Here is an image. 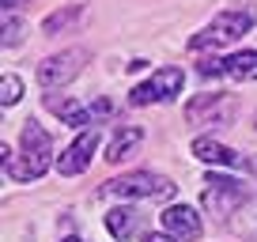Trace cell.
<instances>
[{"mask_svg": "<svg viewBox=\"0 0 257 242\" xmlns=\"http://www.w3.org/2000/svg\"><path fill=\"white\" fill-rule=\"evenodd\" d=\"M223 76H231L234 83L257 80V49H242V53H231V57H227Z\"/></svg>", "mask_w": 257, "mask_h": 242, "instance_id": "obj_12", "label": "cell"}, {"mask_svg": "<svg viewBox=\"0 0 257 242\" xmlns=\"http://www.w3.org/2000/svg\"><path fill=\"white\" fill-rule=\"evenodd\" d=\"M246 167H249V170H257V155H249V159H246Z\"/></svg>", "mask_w": 257, "mask_h": 242, "instance_id": "obj_20", "label": "cell"}, {"mask_svg": "<svg viewBox=\"0 0 257 242\" xmlns=\"http://www.w3.org/2000/svg\"><path fill=\"white\" fill-rule=\"evenodd\" d=\"M95 148H98V129H83L72 144L64 148V155H57V170H61L64 178L83 174L87 163H91V155H95Z\"/></svg>", "mask_w": 257, "mask_h": 242, "instance_id": "obj_7", "label": "cell"}, {"mask_svg": "<svg viewBox=\"0 0 257 242\" xmlns=\"http://www.w3.org/2000/svg\"><path fill=\"white\" fill-rule=\"evenodd\" d=\"M46 106H49V110H53V113H57L61 121L76 125V129H83V125L91 121V113L83 110L80 102H72V98H53V95H49V98H46Z\"/></svg>", "mask_w": 257, "mask_h": 242, "instance_id": "obj_13", "label": "cell"}, {"mask_svg": "<svg viewBox=\"0 0 257 242\" xmlns=\"http://www.w3.org/2000/svg\"><path fill=\"white\" fill-rule=\"evenodd\" d=\"M246 201H249V193H246V186H242L238 178H227V174H208L204 178L201 204H204L208 216H234Z\"/></svg>", "mask_w": 257, "mask_h": 242, "instance_id": "obj_4", "label": "cell"}, {"mask_svg": "<svg viewBox=\"0 0 257 242\" xmlns=\"http://www.w3.org/2000/svg\"><path fill=\"white\" fill-rule=\"evenodd\" d=\"M49 155H53V140L49 133L42 129L38 121H27L23 133H19V155H12V148L4 144L0 148V163L16 182H34V178L46 174L49 167Z\"/></svg>", "mask_w": 257, "mask_h": 242, "instance_id": "obj_1", "label": "cell"}, {"mask_svg": "<svg viewBox=\"0 0 257 242\" xmlns=\"http://www.w3.org/2000/svg\"><path fill=\"white\" fill-rule=\"evenodd\" d=\"M76 19H80V4H72L68 12H53V16H49L46 23H42V34H57L61 27H72Z\"/></svg>", "mask_w": 257, "mask_h": 242, "instance_id": "obj_14", "label": "cell"}, {"mask_svg": "<svg viewBox=\"0 0 257 242\" xmlns=\"http://www.w3.org/2000/svg\"><path fill=\"white\" fill-rule=\"evenodd\" d=\"M159 219H163V231L174 234L178 242H197L201 238V216H197L189 204H170Z\"/></svg>", "mask_w": 257, "mask_h": 242, "instance_id": "obj_8", "label": "cell"}, {"mask_svg": "<svg viewBox=\"0 0 257 242\" xmlns=\"http://www.w3.org/2000/svg\"><path fill=\"white\" fill-rule=\"evenodd\" d=\"M140 140H144V129H140V125H125V129H117L113 140H110V148H106V163L128 159V155L140 148Z\"/></svg>", "mask_w": 257, "mask_h": 242, "instance_id": "obj_11", "label": "cell"}, {"mask_svg": "<svg viewBox=\"0 0 257 242\" xmlns=\"http://www.w3.org/2000/svg\"><path fill=\"white\" fill-rule=\"evenodd\" d=\"M253 23H257V12H253V8H227V12H219V16L212 19L201 34H193V38H189V49H197V53H201V49L231 46V42H238Z\"/></svg>", "mask_w": 257, "mask_h": 242, "instance_id": "obj_2", "label": "cell"}, {"mask_svg": "<svg viewBox=\"0 0 257 242\" xmlns=\"http://www.w3.org/2000/svg\"><path fill=\"white\" fill-rule=\"evenodd\" d=\"M106 231H110L117 242L133 238V234L140 231V212H137V208H128V204H117V208H110V212H106Z\"/></svg>", "mask_w": 257, "mask_h": 242, "instance_id": "obj_10", "label": "cell"}, {"mask_svg": "<svg viewBox=\"0 0 257 242\" xmlns=\"http://www.w3.org/2000/svg\"><path fill=\"white\" fill-rule=\"evenodd\" d=\"M83 61H87V49H64V53L46 57V61L38 65V83H42L46 91L64 87L68 80H76V76H80Z\"/></svg>", "mask_w": 257, "mask_h": 242, "instance_id": "obj_6", "label": "cell"}, {"mask_svg": "<svg viewBox=\"0 0 257 242\" xmlns=\"http://www.w3.org/2000/svg\"><path fill=\"white\" fill-rule=\"evenodd\" d=\"M23 4H31V0H4V12H19Z\"/></svg>", "mask_w": 257, "mask_h": 242, "instance_id": "obj_19", "label": "cell"}, {"mask_svg": "<svg viewBox=\"0 0 257 242\" xmlns=\"http://www.w3.org/2000/svg\"><path fill=\"white\" fill-rule=\"evenodd\" d=\"M23 42V23L16 12H4V46H19Z\"/></svg>", "mask_w": 257, "mask_h": 242, "instance_id": "obj_17", "label": "cell"}, {"mask_svg": "<svg viewBox=\"0 0 257 242\" xmlns=\"http://www.w3.org/2000/svg\"><path fill=\"white\" fill-rule=\"evenodd\" d=\"M64 242H80V238H64Z\"/></svg>", "mask_w": 257, "mask_h": 242, "instance_id": "obj_21", "label": "cell"}, {"mask_svg": "<svg viewBox=\"0 0 257 242\" xmlns=\"http://www.w3.org/2000/svg\"><path fill=\"white\" fill-rule=\"evenodd\" d=\"M19 98H23V80L8 72L4 80H0V102H4V106H16Z\"/></svg>", "mask_w": 257, "mask_h": 242, "instance_id": "obj_15", "label": "cell"}, {"mask_svg": "<svg viewBox=\"0 0 257 242\" xmlns=\"http://www.w3.org/2000/svg\"><path fill=\"white\" fill-rule=\"evenodd\" d=\"M185 83V72L174 65L167 68H155V76L148 83H140V87H133V95H128V102L133 106H152V102H170V98L182 91Z\"/></svg>", "mask_w": 257, "mask_h": 242, "instance_id": "obj_5", "label": "cell"}, {"mask_svg": "<svg viewBox=\"0 0 257 242\" xmlns=\"http://www.w3.org/2000/svg\"><path fill=\"white\" fill-rule=\"evenodd\" d=\"M174 182L163 174H148V170H133V174H121V178H110L102 186V193L110 197H121V201H137V197H159V201H167V197H174Z\"/></svg>", "mask_w": 257, "mask_h": 242, "instance_id": "obj_3", "label": "cell"}, {"mask_svg": "<svg viewBox=\"0 0 257 242\" xmlns=\"http://www.w3.org/2000/svg\"><path fill=\"white\" fill-rule=\"evenodd\" d=\"M144 242H178V238H174V234H155L152 231V234H144Z\"/></svg>", "mask_w": 257, "mask_h": 242, "instance_id": "obj_18", "label": "cell"}, {"mask_svg": "<svg viewBox=\"0 0 257 242\" xmlns=\"http://www.w3.org/2000/svg\"><path fill=\"white\" fill-rule=\"evenodd\" d=\"M193 155H197L201 163H216V167H246V159H242L234 148L219 144V140H212V137H197L193 140Z\"/></svg>", "mask_w": 257, "mask_h": 242, "instance_id": "obj_9", "label": "cell"}, {"mask_svg": "<svg viewBox=\"0 0 257 242\" xmlns=\"http://www.w3.org/2000/svg\"><path fill=\"white\" fill-rule=\"evenodd\" d=\"M234 234H242V238L257 242V204L249 212H242V219H234Z\"/></svg>", "mask_w": 257, "mask_h": 242, "instance_id": "obj_16", "label": "cell"}]
</instances>
